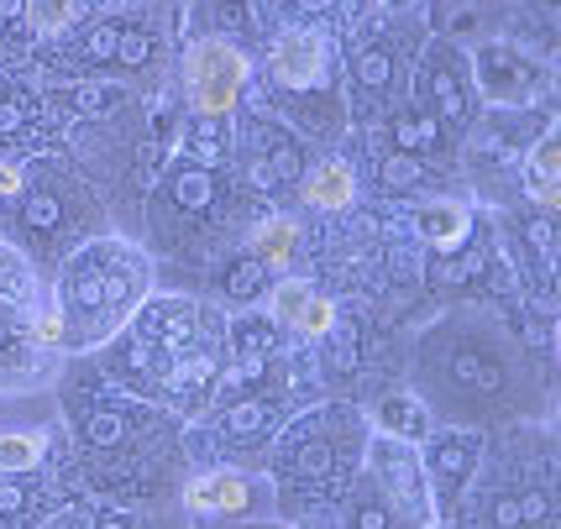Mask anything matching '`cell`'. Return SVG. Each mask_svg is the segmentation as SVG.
I'll list each match as a JSON object with an SVG mask.
<instances>
[{"instance_id":"obj_1","label":"cell","mask_w":561,"mask_h":529,"mask_svg":"<svg viewBox=\"0 0 561 529\" xmlns=\"http://www.w3.org/2000/svg\"><path fill=\"white\" fill-rule=\"evenodd\" d=\"M410 393L436 425L489 430L540 419L546 378L536 352L514 336L504 314L489 304H457L415 336Z\"/></svg>"},{"instance_id":"obj_2","label":"cell","mask_w":561,"mask_h":529,"mask_svg":"<svg viewBox=\"0 0 561 529\" xmlns=\"http://www.w3.org/2000/svg\"><path fill=\"white\" fill-rule=\"evenodd\" d=\"M220 357H226V336L216 314L199 299L163 294L137 304V314L105 341L100 361L122 393L147 399L179 419H195L220 383Z\"/></svg>"},{"instance_id":"obj_3","label":"cell","mask_w":561,"mask_h":529,"mask_svg":"<svg viewBox=\"0 0 561 529\" xmlns=\"http://www.w3.org/2000/svg\"><path fill=\"white\" fill-rule=\"evenodd\" d=\"M147 257L122 237H90L79 241L64 273H58V294H53V314H58V341L64 346H105L137 314L147 299Z\"/></svg>"},{"instance_id":"obj_4","label":"cell","mask_w":561,"mask_h":529,"mask_svg":"<svg viewBox=\"0 0 561 529\" xmlns=\"http://www.w3.org/2000/svg\"><path fill=\"white\" fill-rule=\"evenodd\" d=\"M231 231H237V194L226 163H199L190 152L173 158L152 194V241L184 263H216Z\"/></svg>"},{"instance_id":"obj_5","label":"cell","mask_w":561,"mask_h":529,"mask_svg":"<svg viewBox=\"0 0 561 529\" xmlns=\"http://www.w3.org/2000/svg\"><path fill=\"white\" fill-rule=\"evenodd\" d=\"M367 451V425L352 410L331 404V410H310L289 419V430L278 435L273 451V472L278 487L273 498H299L305 508H316L325 493H342L346 482L357 478Z\"/></svg>"},{"instance_id":"obj_6","label":"cell","mask_w":561,"mask_h":529,"mask_svg":"<svg viewBox=\"0 0 561 529\" xmlns=\"http://www.w3.org/2000/svg\"><path fill=\"white\" fill-rule=\"evenodd\" d=\"M467 529H557V467L551 451L540 457L519 435H510V461H478L472 482L462 487ZM451 508V514H457Z\"/></svg>"},{"instance_id":"obj_7","label":"cell","mask_w":561,"mask_h":529,"mask_svg":"<svg viewBox=\"0 0 561 529\" xmlns=\"http://www.w3.org/2000/svg\"><path fill=\"white\" fill-rule=\"evenodd\" d=\"M184 84H190V105L199 116L226 120L237 111L242 90L252 84V58L226 37H195L184 53Z\"/></svg>"},{"instance_id":"obj_8","label":"cell","mask_w":561,"mask_h":529,"mask_svg":"<svg viewBox=\"0 0 561 529\" xmlns=\"http://www.w3.org/2000/svg\"><path fill=\"white\" fill-rule=\"evenodd\" d=\"M363 472H367V482L378 487V498H383L410 529H425L436 519L431 482H425V467H420V446H404V440L378 435V440H367Z\"/></svg>"},{"instance_id":"obj_9","label":"cell","mask_w":561,"mask_h":529,"mask_svg":"<svg viewBox=\"0 0 561 529\" xmlns=\"http://www.w3.org/2000/svg\"><path fill=\"white\" fill-rule=\"evenodd\" d=\"M415 84L420 105L446 126V131H467L478 120V84H472V64L457 43H425V53L415 58Z\"/></svg>"},{"instance_id":"obj_10","label":"cell","mask_w":561,"mask_h":529,"mask_svg":"<svg viewBox=\"0 0 561 529\" xmlns=\"http://www.w3.org/2000/svg\"><path fill=\"white\" fill-rule=\"evenodd\" d=\"M22 231L32 237V252H26V263H58V257H69L73 246H79V216H90V210H73V199L79 189L69 184H58V179H22Z\"/></svg>"},{"instance_id":"obj_11","label":"cell","mask_w":561,"mask_h":529,"mask_svg":"<svg viewBox=\"0 0 561 529\" xmlns=\"http://www.w3.org/2000/svg\"><path fill=\"white\" fill-rule=\"evenodd\" d=\"M467 64H472L478 100H489L499 111H530V105L546 95V69H540L525 48H514V43L489 37L483 48L467 53Z\"/></svg>"},{"instance_id":"obj_12","label":"cell","mask_w":561,"mask_h":529,"mask_svg":"<svg viewBox=\"0 0 561 529\" xmlns=\"http://www.w3.org/2000/svg\"><path fill=\"white\" fill-rule=\"evenodd\" d=\"M331 43L320 32H305V26H289L278 32V43L268 53V79L273 95L284 100V111H299L305 100H316L331 90Z\"/></svg>"},{"instance_id":"obj_13","label":"cell","mask_w":561,"mask_h":529,"mask_svg":"<svg viewBox=\"0 0 561 529\" xmlns=\"http://www.w3.org/2000/svg\"><path fill=\"white\" fill-rule=\"evenodd\" d=\"M184 504L199 519H257V508L273 504V482L257 472H242V467H216V472L190 482Z\"/></svg>"},{"instance_id":"obj_14","label":"cell","mask_w":561,"mask_h":529,"mask_svg":"<svg viewBox=\"0 0 561 529\" xmlns=\"http://www.w3.org/2000/svg\"><path fill=\"white\" fill-rule=\"evenodd\" d=\"M478 461H483V430H457V425H446V435H436L431 446H425V482H431V504L440 514H451L457 498H462V487L472 482L478 472Z\"/></svg>"},{"instance_id":"obj_15","label":"cell","mask_w":561,"mask_h":529,"mask_svg":"<svg viewBox=\"0 0 561 529\" xmlns=\"http://www.w3.org/2000/svg\"><path fill=\"white\" fill-rule=\"evenodd\" d=\"M399 43V32H363L352 48H346V69H352V84L363 90L373 105H383L404 90V73L415 69L420 48H393Z\"/></svg>"},{"instance_id":"obj_16","label":"cell","mask_w":561,"mask_h":529,"mask_svg":"<svg viewBox=\"0 0 561 529\" xmlns=\"http://www.w3.org/2000/svg\"><path fill=\"white\" fill-rule=\"evenodd\" d=\"M252 137L263 142V152H247V169H252L257 189H278V184H294L305 173V147L289 137L284 120H257Z\"/></svg>"},{"instance_id":"obj_17","label":"cell","mask_w":561,"mask_h":529,"mask_svg":"<svg viewBox=\"0 0 561 529\" xmlns=\"http://www.w3.org/2000/svg\"><path fill=\"white\" fill-rule=\"evenodd\" d=\"M158 58V37L142 32V26H95L90 43H84V64H105V69H122V73H147Z\"/></svg>"},{"instance_id":"obj_18","label":"cell","mask_w":561,"mask_h":529,"mask_svg":"<svg viewBox=\"0 0 561 529\" xmlns=\"http://www.w3.org/2000/svg\"><path fill=\"white\" fill-rule=\"evenodd\" d=\"M415 237L425 246H436V252H457L472 237V210L462 199H431V205L415 210Z\"/></svg>"},{"instance_id":"obj_19","label":"cell","mask_w":561,"mask_h":529,"mask_svg":"<svg viewBox=\"0 0 561 529\" xmlns=\"http://www.w3.org/2000/svg\"><path fill=\"white\" fill-rule=\"evenodd\" d=\"M389 142L393 152H415V158H436V152H446V142H451V131L440 126L425 105H399L389 120Z\"/></svg>"},{"instance_id":"obj_20","label":"cell","mask_w":561,"mask_h":529,"mask_svg":"<svg viewBox=\"0 0 561 529\" xmlns=\"http://www.w3.org/2000/svg\"><path fill=\"white\" fill-rule=\"evenodd\" d=\"M525 189H530V199L540 210H557L561 205V137L551 126L536 131V142L525 152Z\"/></svg>"},{"instance_id":"obj_21","label":"cell","mask_w":561,"mask_h":529,"mask_svg":"<svg viewBox=\"0 0 561 529\" xmlns=\"http://www.w3.org/2000/svg\"><path fill=\"white\" fill-rule=\"evenodd\" d=\"M373 425H378V435H389V440L420 446V440L431 435V425H436V419L425 414V404H420L415 393H393V399H383V404H378Z\"/></svg>"},{"instance_id":"obj_22","label":"cell","mask_w":561,"mask_h":529,"mask_svg":"<svg viewBox=\"0 0 561 529\" xmlns=\"http://www.w3.org/2000/svg\"><path fill=\"white\" fill-rule=\"evenodd\" d=\"M305 199L316 210H346L357 199V173L346 169L342 158H325V163H316L305 173Z\"/></svg>"},{"instance_id":"obj_23","label":"cell","mask_w":561,"mask_h":529,"mask_svg":"<svg viewBox=\"0 0 561 529\" xmlns=\"http://www.w3.org/2000/svg\"><path fill=\"white\" fill-rule=\"evenodd\" d=\"M278 430V404H273L268 393H247V404H231V410L220 414V435L231 440V446H242V440H263V435Z\"/></svg>"},{"instance_id":"obj_24","label":"cell","mask_w":561,"mask_h":529,"mask_svg":"<svg viewBox=\"0 0 561 529\" xmlns=\"http://www.w3.org/2000/svg\"><path fill=\"white\" fill-rule=\"evenodd\" d=\"M294 246H299V226L289 216H268L252 226V257H263L268 267H289Z\"/></svg>"},{"instance_id":"obj_25","label":"cell","mask_w":561,"mask_h":529,"mask_svg":"<svg viewBox=\"0 0 561 529\" xmlns=\"http://www.w3.org/2000/svg\"><path fill=\"white\" fill-rule=\"evenodd\" d=\"M48 457V435L43 430H0V478H22Z\"/></svg>"},{"instance_id":"obj_26","label":"cell","mask_w":561,"mask_h":529,"mask_svg":"<svg viewBox=\"0 0 561 529\" xmlns=\"http://www.w3.org/2000/svg\"><path fill=\"white\" fill-rule=\"evenodd\" d=\"M199 16H210V32H205V37H226V43H237V48L252 37L247 0H199Z\"/></svg>"},{"instance_id":"obj_27","label":"cell","mask_w":561,"mask_h":529,"mask_svg":"<svg viewBox=\"0 0 561 529\" xmlns=\"http://www.w3.org/2000/svg\"><path fill=\"white\" fill-rule=\"evenodd\" d=\"M231 352L237 357H278V325L263 314H237L231 320Z\"/></svg>"},{"instance_id":"obj_28","label":"cell","mask_w":561,"mask_h":529,"mask_svg":"<svg viewBox=\"0 0 561 529\" xmlns=\"http://www.w3.org/2000/svg\"><path fill=\"white\" fill-rule=\"evenodd\" d=\"M32 289H37V267L26 263L16 246H0V299L26 310V304H32Z\"/></svg>"},{"instance_id":"obj_29","label":"cell","mask_w":561,"mask_h":529,"mask_svg":"<svg viewBox=\"0 0 561 529\" xmlns=\"http://www.w3.org/2000/svg\"><path fill=\"white\" fill-rule=\"evenodd\" d=\"M352 529H410V525H404V519L378 498V487H373V482H363V487L352 493Z\"/></svg>"},{"instance_id":"obj_30","label":"cell","mask_w":561,"mask_h":529,"mask_svg":"<svg viewBox=\"0 0 561 529\" xmlns=\"http://www.w3.org/2000/svg\"><path fill=\"white\" fill-rule=\"evenodd\" d=\"M26 5V22L37 37H64L79 16V0H22Z\"/></svg>"},{"instance_id":"obj_31","label":"cell","mask_w":561,"mask_h":529,"mask_svg":"<svg viewBox=\"0 0 561 529\" xmlns=\"http://www.w3.org/2000/svg\"><path fill=\"white\" fill-rule=\"evenodd\" d=\"M310 284H299V278H278L268 289V310H273V325L278 331H294L299 325V310H305V299H310Z\"/></svg>"},{"instance_id":"obj_32","label":"cell","mask_w":561,"mask_h":529,"mask_svg":"<svg viewBox=\"0 0 561 529\" xmlns=\"http://www.w3.org/2000/svg\"><path fill=\"white\" fill-rule=\"evenodd\" d=\"M32 116H37V100L26 95V90H16L11 79H0V137H16V131H26V126H32Z\"/></svg>"},{"instance_id":"obj_33","label":"cell","mask_w":561,"mask_h":529,"mask_svg":"<svg viewBox=\"0 0 561 529\" xmlns=\"http://www.w3.org/2000/svg\"><path fill=\"white\" fill-rule=\"evenodd\" d=\"M420 179H425V158H415V152H389L383 169H378V184H383L389 194L415 189Z\"/></svg>"},{"instance_id":"obj_34","label":"cell","mask_w":561,"mask_h":529,"mask_svg":"<svg viewBox=\"0 0 561 529\" xmlns=\"http://www.w3.org/2000/svg\"><path fill=\"white\" fill-rule=\"evenodd\" d=\"M268 273H273V267L263 263V257H247V263L231 267V278H226V294H231L237 304H252V299H257V289L268 284Z\"/></svg>"},{"instance_id":"obj_35","label":"cell","mask_w":561,"mask_h":529,"mask_svg":"<svg viewBox=\"0 0 561 529\" xmlns=\"http://www.w3.org/2000/svg\"><path fill=\"white\" fill-rule=\"evenodd\" d=\"M294 331H299V336H331V331H336V304H331L325 294H310Z\"/></svg>"},{"instance_id":"obj_36","label":"cell","mask_w":561,"mask_h":529,"mask_svg":"<svg viewBox=\"0 0 561 529\" xmlns=\"http://www.w3.org/2000/svg\"><path fill=\"white\" fill-rule=\"evenodd\" d=\"M22 352V310L0 299V361H16Z\"/></svg>"},{"instance_id":"obj_37","label":"cell","mask_w":561,"mask_h":529,"mask_svg":"<svg viewBox=\"0 0 561 529\" xmlns=\"http://www.w3.org/2000/svg\"><path fill=\"white\" fill-rule=\"evenodd\" d=\"M16 189H22V169L11 158H0V199H11Z\"/></svg>"},{"instance_id":"obj_38","label":"cell","mask_w":561,"mask_h":529,"mask_svg":"<svg viewBox=\"0 0 561 529\" xmlns=\"http://www.w3.org/2000/svg\"><path fill=\"white\" fill-rule=\"evenodd\" d=\"M205 529H284L273 519H220V525H205Z\"/></svg>"},{"instance_id":"obj_39","label":"cell","mask_w":561,"mask_h":529,"mask_svg":"<svg viewBox=\"0 0 561 529\" xmlns=\"http://www.w3.org/2000/svg\"><path fill=\"white\" fill-rule=\"evenodd\" d=\"M16 16H22V0H0V32L16 22Z\"/></svg>"},{"instance_id":"obj_40","label":"cell","mask_w":561,"mask_h":529,"mask_svg":"<svg viewBox=\"0 0 561 529\" xmlns=\"http://www.w3.org/2000/svg\"><path fill=\"white\" fill-rule=\"evenodd\" d=\"M284 529H289V525H284ZM294 529H325V525H294Z\"/></svg>"},{"instance_id":"obj_41","label":"cell","mask_w":561,"mask_h":529,"mask_svg":"<svg viewBox=\"0 0 561 529\" xmlns=\"http://www.w3.org/2000/svg\"><path fill=\"white\" fill-rule=\"evenodd\" d=\"M393 5H415V0H393Z\"/></svg>"}]
</instances>
